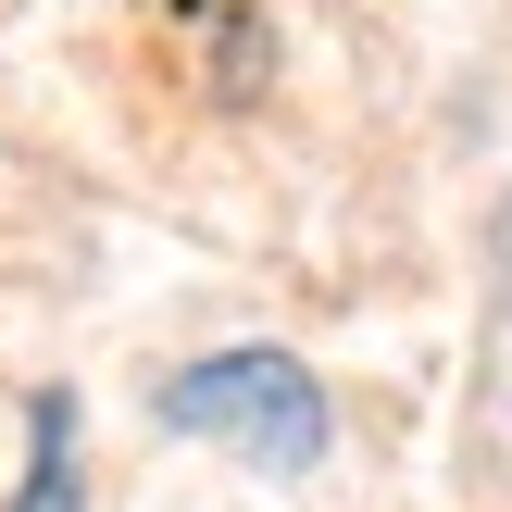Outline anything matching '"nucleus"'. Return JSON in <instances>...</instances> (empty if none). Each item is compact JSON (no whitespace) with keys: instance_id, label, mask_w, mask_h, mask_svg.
Instances as JSON below:
<instances>
[{"instance_id":"f257e3e1","label":"nucleus","mask_w":512,"mask_h":512,"mask_svg":"<svg viewBox=\"0 0 512 512\" xmlns=\"http://www.w3.org/2000/svg\"><path fill=\"white\" fill-rule=\"evenodd\" d=\"M163 425L225 438L238 463H263V475H313L325 463V388L288 363V350H213V363H188L163 388Z\"/></svg>"},{"instance_id":"f03ea898","label":"nucleus","mask_w":512,"mask_h":512,"mask_svg":"<svg viewBox=\"0 0 512 512\" xmlns=\"http://www.w3.org/2000/svg\"><path fill=\"white\" fill-rule=\"evenodd\" d=\"M25 512H75V413L38 400V475H25Z\"/></svg>"}]
</instances>
